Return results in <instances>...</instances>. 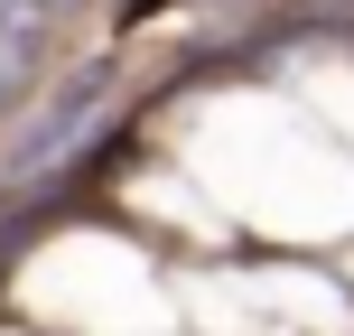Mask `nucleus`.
I'll return each instance as SVG.
<instances>
[{"label":"nucleus","instance_id":"2","mask_svg":"<svg viewBox=\"0 0 354 336\" xmlns=\"http://www.w3.org/2000/svg\"><path fill=\"white\" fill-rule=\"evenodd\" d=\"M37 10H47V19H56V10H75V0H37Z\"/></svg>","mask_w":354,"mask_h":336},{"label":"nucleus","instance_id":"1","mask_svg":"<svg viewBox=\"0 0 354 336\" xmlns=\"http://www.w3.org/2000/svg\"><path fill=\"white\" fill-rule=\"evenodd\" d=\"M103 112H112V66H84L56 103L28 112V131H19L10 150H0V187H47V177L103 131Z\"/></svg>","mask_w":354,"mask_h":336}]
</instances>
